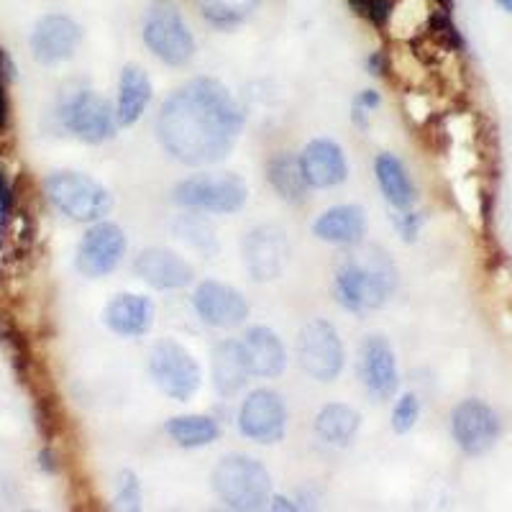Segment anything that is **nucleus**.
<instances>
[{
  "instance_id": "f257e3e1",
  "label": "nucleus",
  "mask_w": 512,
  "mask_h": 512,
  "mask_svg": "<svg viewBox=\"0 0 512 512\" xmlns=\"http://www.w3.org/2000/svg\"><path fill=\"white\" fill-rule=\"evenodd\" d=\"M244 131V111L223 82L198 77L164 100L157 118L159 144L182 164L221 162Z\"/></svg>"
},
{
  "instance_id": "f03ea898",
  "label": "nucleus",
  "mask_w": 512,
  "mask_h": 512,
  "mask_svg": "<svg viewBox=\"0 0 512 512\" xmlns=\"http://www.w3.org/2000/svg\"><path fill=\"white\" fill-rule=\"evenodd\" d=\"M397 287V269L379 249H359L341 262L336 272L338 303L351 313L382 308Z\"/></svg>"
},
{
  "instance_id": "7ed1b4c3",
  "label": "nucleus",
  "mask_w": 512,
  "mask_h": 512,
  "mask_svg": "<svg viewBox=\"0 0 512 512\" xmlns=\"http://www.w3.org/2000/svg\"><path fill=\"white\" fill-rule=\"evenodd\" d=\"M49 203L77 223H95L103 221L113 208V195L93 177L82 172H54L44 182Z\"/></svg>"
},
{
  "instance_id": "20e7f679",
  "label": "nucleus",
  "mask_w": 512,
  "mask_h": 512,
  "mask_svg": "<svg viewBox=\"0 0 512 512\" xmlns=\"http://www.w3.org/2000/svg\"><path fill=\"white\" fill-rule=\"evenodd\" d=\"M213 489L231 510H259L272 497V477L251 456H226L213 472Z\"/></svg>"
},
{
  "instance_id": "39448f33",
  "label": "nucleus",
  "mask_w": 512,
  "mask_h": 512,
  "mask_svg": "<svg viewBox=\"0 0 512 512\" xmlns=\"http://www.w3.org/2000/svg\"><path fill=\"white\" fill-rule=\"evenodd\" d=\"M144 44L169 67H185L195 54V39L172 0H157L144 18Z\"/></svg>"
},
{
  "instance_id": "423d86ee",
  "label": "nucleus",
  "mask_w": 512,
  "mask_h": 512,
  "mask_svg": "<svg viewBox=\"0 0 512 512\" xmlns=\"http://www.w3.org/2000/svg\"><path fill=\"white\" fill-rule=\"evenodd\" d=\"M175 203L190 210H205L218 216H231L241 210L249 198V187L239 175L223 172V175H192L177 182Z\"/></svg>"
},
{
  "instance_id": "0eeeda50",
  "label": "nucleus",
  "mask_w": 512,
  "mask_h": 512,
  "mask_svg": "<svg viewBox=\"0 0 512 512\" xmlns=\"http://www.w3.org/2000/svg\"><path fill=\"white\" fill-rule=\"evenodd\" d=\"M62 126L85 144H103L116 134V108L95 90H77L67 95L59 108Z\"/></svg>"
},
{
  "instance_id": "6e6552de",
  "label": "nucleus",
  "mask_w": 512,
  "mask_h": 512,
  "mask_svg": "<svg viewBox=\"0 0 512 512\" xmlns=\"http://www.w3.org/2000/svg\"><path fill=\"white\" fill-rule=\"evenodd\" d=\"M149 374L154 384L172 400L187 402L200 390V367L190 351L177 341H159L149 354Z\"/></svg>"
},
{
  "instance_id": "1a4fd4ad",
  "label": "nucleus",
  "mask_w": 512,
  "mask_h": 512,
  "mask_svg": "<svg viewBox=\"0 0 512 512\" xmlns=\"http://www.w3.org/2000/svg\"><path fill=\"white\" fill-rule=\"evenodd\" d=\"M300 367L320 382H333L344 369V344L328 320H310L297 338Z\"/></svg>"
},
{
  "instance_id": "9d476101",
  "label": "nucleus",
  "mask_w": 512,
  "mask_h": 512,
  "mask_svg": "<svg viewBox=\"0 0 512 512\" xmlns=\"http://www.w3.org/2000/svg\"><path fill=\"white\" fill-rule=\"evenodd\" d=\"M123 254H126V236L121 226L111 221H95L77 246V272L82 277L98 280L121 264Z\"/></svg>"
},
{
  "instance_id": "9b49d317",
  "label": "nucleus",
  "mask_w": 512,
  "mask_h": 512,
  "mask_svg": "<svg viewBox=\"0 0 512 512\" xmlns=\"http://www.w3.org/2000/svg\"><path fill=\"white\" fill-rule=\"evenodd\" d=\"M244 262L256 282L277 280L290 264V239L285 228L274 223L251 228L244 239Z\"/></svg>"
},
{
  "instance_id": "f8f14e48",
  "label": "nucleus",
  "mask_w": 512,
  "mask_h": 512,
  "mask_svg": "<svg viewBox=\"0 0 512 512\" xmlns=\"http://www.w3.org/2000/svg\"><path fill=\"white\" fill-rule=\"evenodd\" d=\"M239 428L256 443H277L285 438L287 408L274 390H254L241 405Z\"/></svg>"
},
{
  "instance_id": "ddd939ff",
  "label": "nucleus",
  "mask_w": 512,
  "mask_h": 512,
  "mask_svg": "<svg viewBox=\"0 0 512 512\" xmlns=\"http://www.w3.org/2000/svg\"><path fill=\"white\" fill-rule=\"evenodd\" d=\"M451 431L466 456H482L500 438V420L482 400H464L456 405Z\"/></svg>"
},
{
  "instance_id": "4468645a",
  "label": "nucleus",
  "mask_w": 512,
  "mask_h": 512,
  "mask_svg": "<svg viewBox=\"0 0 512 512\" xmlns=\"http://www.w3.org/2000/svg\"><path fill=\"white\" fill-rule=\"evenodd\" d=\"M192 305H195V313L200 315V320L213 328H236L249 318L246 297L226 282H200L195 297H192Z\"/></svg>"
},
{
  "instance_id": "2eb2a0df",
  "label": "nucleus",
  "mask_w": 512,
  "mask_h": 512,
  "mask_svg": "<svg viewBox=\"0 0 512 512\" xmlns=\"http://www.w3.org/2000/svg\"><path fill=\"white\" fill-rule=\"evenodd\" d=\"M82 41V29L75 18L62 13H49L39 18L31 34V52L39 64L67 62L77 52Z\"/></svg>"
},
{
  "instance_id": "dca6fc26",
  "label": "nucleus",
  "mask_w": 512,
  "mask_h": 512,
  "mask_svg": "<svg viewBox=\"0 0 512 512\" xmlns=\"http://www.w3.org/2000/svg\"><path fill=\"white\" fill-rule=\"evenodd\" d=\"M359 374L372 400L387 402L390 397H395L397 387H400V374H397L395 351L387 344V338H367V344L361 349Z\"/></svg>"
},
{
  "instance_id": "f3484780",
  "label": "nucleus",
  "mask_w": 512,
  "mask_h": 512,
  "mask_svg": "<svg viewBox=\"0 0 512 512\" xmlns=\"http://www.w3.org/2000/svg\"><path fill=\"white\" fill-rule=\"evenodd\" d=\"M297 159H300L305 182H308V187H315V190L341 185L346 175H349L344 149L331 139L310 141Z\"/></svg>"
},
{
  "instance_id": "a211bd4d",
  "label": "nucleus",
  "mask_w": 512,
  "mask_h": 512,
  "mask_svg": "<svg viewBox=\"0 0 512 512\" xmlns=\"http://www.w3.org/2000/svg\"><path fill=\"white\" fill-rule=\"evenodd\" d=\"M134 272L149 287L157 290H182L195 280L190 262H185L175 251L162 249V246H152L144 249L134 262Z\"/></svg>"
},
{
  "instance_id": "6ab92c4d",
  "label": "nucleus",
  "mask_w": 512,
  "mask_h": 512,
  "mask_svg": "<svg viewBox=\"0 0 512 512\" xmlns=\"http://www.w3.org/2000/svg\"><path fill=\"white\" fill-rule=\"evenodd\" d=\"M154 303L152 297L134 295V292H121L105 305V326L111 328L113 333L126 338L144 336L152 331L154 326Z\"/></svg>"
},
{
  "instance_id": "aec40b11",
  "label": "nucleus",
  "mask_w": 512,
  "mask_h": 512,
  "mask_svg": "<svg viewBox=\"0 0 512 512\" xmlns=\"http://www.w3.org/2000/svg\"><path fill=\"white\" fill-rule=\"evenodd\" d=\"M251 377H280L287 367V354L280 336L267 326H254L241 338Z\"/></svg>"
},
{
  "instance_id": "412c9836",
  "label": "nucleus",
  "mask_w": 512,
  "mask_h": 512,
  "mask_svg": "<svg viewBox=\"0 0 512 512\" xmlns=\"http://www.w3.org/2000/svg\"><path fill=\"white\" fill-rule=\"evenodd\" d=\"M320 241L336 246H356L367 236V213L359 205H336L313 223Z\"/></svg>"
},
{
  "instance_id": "4be33fe9",
  "label": "nucleus",
  "mask_w": 512,
  "mask_h": 512,
  "mask_svg": "<svg viewBox=\"0 0 512 512\" xmlns=\"http://www.w3.org/2000/svg\"><path fill=\"white\" fill-rule=\"evenodd\" d=\"M149 100H152V80H149V75L141 67L128 64L126 70L121 72V82H118V128L134 126L144 116Z\"/></svg>"
},
{
  "instance_id": "5701e85b",
  "label": "nucleus",
  "mask_w": 512,
  "mask_h": 512,
  "mask_svg": "<svg viewBox=\"0 0 512 512\" xmlns=\"http://www.w3.org/2000/svg\"><path fill=\"white\" fill-rule=\"evenodd\" d=\"M251 372L246 364L241 341H223L213 351V384L223 397L239 395L249 382Z\"/></svg>"
},
{
  "instance_id": "b1692460",
  "label": "nucleus",
  "mask_w": 512,
  "mask_h": 512,
  "mask_svg": "<svg viewBox=\"0 0 512 512\" xmlns=\"http://www.w3.org/2000/svg\"><path fill=\"white\" fill-rule=\"evenodd\" d=\"M374 175H377L379 190H382V195L387 198V203H390L392 208H397L400 213L413 208L415 198H418V195H415V185L413 180H410L405 164H402L395 154H379L377 162H374Z\"/></svg>"
},
{
  "instance_id": "393cba45",
  "label": "nucleus",
  "mask_w": 512,
  "mask_h": 512,
  "mask_svg": "<svg viewBox=\"0 0 512 512\" xmlns=\"http://www.w3.org/2000/svg\"><path fill=\"white\" fill-rule=\"evenodd\" d=\"M361 425V415L351 405L333 402L315 418V436L328 446H349Z\"/></svg>"
},
{
  "instance_id": "a878e982",
  "label": "nucleus",
  "mask_w": 512,
  "mask_h": 512,
  "mask_svg": "<svg viewBox=\"0 0 512 512\" xmlns=\"http://www.w3.org/2000/svg\"><path fill=\"white\" fill-rule=\"evenodd\" d=\"M164 431L182 448L210 446V443L221 436L218 423L213 418H208V415H180V418L167 420Z\"/></svg>"
},
{
  "instance_id": "bb28decb",
  "label": "nucleus",
  "mask_w": 512,
  "mask_h": 512,
  "mask_svg": "<svg viewBox=\"0 0 512 512\" xmlns=\"http://www.w3.org/2000/svg\"><path fill=\"white\" fill-rule=\"evenodd\" d=\"M269 182L290 203H300L310 190L303 177V169H300V159L292 157V154H277L269 162Z\"/></svg>"
},
{
  "instance_id": "cd10ccee",
  "label": "nucleus",
  "mask_w": 512,
  "mask_h": 512,
  "mask_svg": "<svg viewBox=\"0 0 512 512\" xmlns=\"http://www.w3.org/2000/svg\"><path fill=\"white\" fill-rule=\"evenodd\" d=\"M195 3L210 24L218 29H231L251 16L259 0H195Z\"/></svg>"
},
{
  "instance_id": "c85d7f7f",
  "label": "nucleus",
  "mask_w": 512,
  "mask_h": 512,
  "mask_svg": "<svg viewBox=\"0 0 512 512\" xmlns=\"http://www.w3.org/2000/svg\"><path fill=\"white\" fill-rule=\"evenodd\" d=\"M418 415H420V402L413 392L408 395H402L397 400L395 410H392V428L395 433H408L413 431V425L418 423Z\"/></svg>"
},
{
  "instance_id": "c756f323",
  "label": "nucleus",
  "mask_w": 512,
  "mask_h": 512,
  "mask_svg": "<svg viewBox=\"0 0 512 512\" xmlns=\"http://www.w3.org/2000/svg\"><path fill=\"white\" fill-rule=\"evenodd\" d=\"M116 505L121 510H139L141 507V484L134 472L123 469L118 474V487H116Z\"/></svg>"
},
{
  "instance_id": "7c9ffc66",
  "label": "nucleus",
  "mask_w": 512,
  "mask_h": 512,
  "mask_svg": "<svg viewBox=\"0 0 512 512\" xmlns=\"http://www.w3.org/2000/svg\"><path fill=\"white\" fill-rule=\"evenodd\" d=\"M351 6L356 8V13H361V16H367L377 26H382L384 21H390V13L395 8V3L392 0H351Z\"/></svg>"
},
{
  "instance_id": "2f4dec72",
  "label": "nucleus",
  "mask_w": 512,
  "mask_h": 512,
  "mask_svg": "<svg viewBox=\"0 0 512 512\" xmlns=\"http://www.w3.org/2000/svg\"><path fill=\"white\" fill-rule=\"evenodd\" d=\"M6 116H8V100H6V93H3V85H0V128L6 126Z\"/></svg>"
},
{
  "instance_id": "473e14b6",
  "label": "nucleus",
  "mask_w": 512,
  "mask_h": 512,
  "mask_svg": "<svg viewBox=\"0 0 512 512\" xmlns=\"http://www.w3.org/2000/svg\"><path fill=\"white\" fill-rule=\"evenodd\" d=\"M8 208V187H6V180L0 177V213H6Z\"/></svg>"
},
{
  "instance_id": "72a5a7b5",
  "label": "nucleus",
  "mask_w": 512,
  "mask_h": 512,
  "mask_svg": "<svg viewBox=\"0 0 512 512\" xmlns=\"http://www.w3.org/2000/svg\"><path fill=\"white\" fill-rule=\"evenodd\" d=\"M497 6L505 8L507 13H512V0H497Z\"/></svg>"
}]
</instances>
